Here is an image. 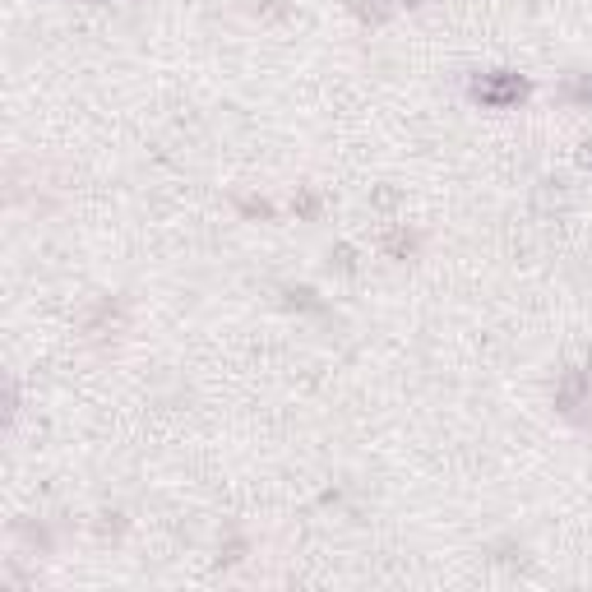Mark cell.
Listing matches in <instances>:
<instances>
[{
  "label": "cell",
  "instance_id": "1",
  "mask_svg": "<svg viewBox=\"0 0 592 592\" xmlns=\"http://www.w3.org/2000/svg\"><path fill=\"white\" fill-rule=\"evenodd\" d=\"M473 93H477L481 102H491V107H504V102H514V97L523 93V84H519V79H481Z\"/></svg>",
  "mask_w": 592,
  "mask_h": 592
}]
</instances>
